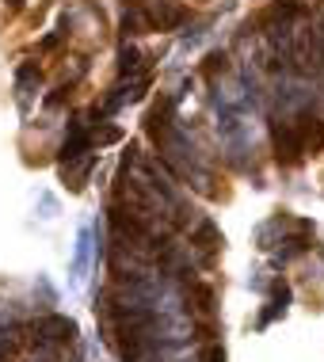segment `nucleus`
Here are the masks:
<instances>
[{"instance_id": "obj_1", "label": "nucleus", "mask_w": 324, "mask_h": 362, "mask_svg": "<svg viewBox=\"0 0 324 362\" xmlns=\"http://www.w3.org/2000/svg\"><path fill=\"white\" fill-rule=\"evenodd\" d=\"M31 332H35L38 347H65V344L76 339V325L69 317H62V313H46V317H38L31 325Z\"/></svg>"}, {"instance_id": "obj_2", "label": "nucleus", "mask_w": 324, "mask_h": 362, "mask_svg": "<svg viewBox=\"0 0 324 362\" xmlns=\"http://www.w3.org/2000/svg\"><path fill=\"white\" fill-rule=\"evenodd\" d=\"M88 156H92V134H88L84 119H73L62 145V168H73L76 160H88Z\"/></svg>"}, {"instance_id": "obj_3", "label": "nucleus", "mask_w": 324, "mask_h": 362, "mask_svg": "<svg viewBox=\"0 0 324 362\" xmlns=\"http://www.w3.org/2000/svg\"><path fill=\"white\" fill-rule=\"evenodd\" d=\"M221 244H225V237H221V229H218V225H214L210 218H202L199 225H195V233H191V248H199L206 263H210V259L221 252Z\"/></svg>"}, {"instance_id": "obj_4", "label": "nucleus", "mask_w": 324, "mask_h": 362, "mask_svg": "<svg viewBox=\"0 0 324 362\" xmlns=\"http://www.w3.org/2000/svg\"><path fill=\"white\" fill-rule=\"evenodd\" d=\"M92 244H96V229H84L76 233V248H73V282H81L84 279V271H88V259H92Z\"/></svg>"}, {"instance_id": "obj_5", "label": "nucleus", "mask_w": 324, "mask_h": 362, "mask_svg": "<svg viewBox=\"0 0 324 362\" xmlns=\"http://www.w3.org/2000/svg\"><path fill=\"white\" fill-rule=\"evenodd\" d=\"M38 81H42V73H38L35 62H23L16 73V92H19V103H27L31 95L38 92Z\"/></svg>"}, {"instance_id": "obj_6", "label": "nucleus", "mask_w": 324, "mask_h": 362, "mask_svg": "<svg viewBox=\"0 0 324 362\" xmlns=\"http://www.w3.org/2000/svg\"><path fill=\"white\" fill-rule=\"evenodd\" d=\"M287 305H290V286H274V293H271V305L263 309V317L256 320V328H267L271 320H279L282 313H287Z\"/></svg>"}, {"instance_id": "obj_7", "label": "nucleus", "mask_w": 324, "mask_h": 362, "mask_svg": "<svg viewBox=\"0 0 324 362\" xmlns=\"http://www.w3.org/2000/svg\"><path fill=\"white\" fill-rule=\"evenodd\" d=\"M141 31H153L149 16H145V8H130V12L122 16V35L130 38V35H141Z\"/></svg>"}, {"instance_id": "obj_8", "label": "nucleus", "mask_w": 324, "mask_h": 362, "mask_svg": "<svg viewBox=\"0 0 324 362\" xmlns=\"http://www.w3.org/2000/svg\"><path fill=\"white\" fill-rule=\"evenodd\" d=\"M119 73L122 76H137V73H141V50H137V46L126 42L119 50Z\"/></svg>"}, {"instance_id": "obj_9", "label": "nucleus", "mask_w": 324, "mask_h": 362, "mask_svg": "<svg viewBox=\"0 0 324 362\" xmlns=\"http://www.w3.org/2000/svg\"><path fill=\"white\" fill-rule=\"evenodd\" d=\"M16 347H19L16 325H0V362H12L16 358Z\"/></svg>"}, {"instance_id": "obj_10", "label": "nucleus", "mask_w": 324, "mask_h": 362, "mask_svg": "<svg viewBox=\"0 0 324 362\" xmlns=\"http://www.w3.org/2000/svg\"><path fill=\"white\" fill-rule=\"evenodd\" d=\"M199 362H225V347H221V344H210V347L202 351Z\"/></svg>"}, {"instance_id": "obj_11", "label": "nucleus", "mask_w": 324, "mask_h": 362, "mask_svg": "<svg viewBox=\"0 0 324 362\" xmlns=\"http://www.w3.org/2000/svg\"><path fill=\"white\" fill-rule=\"evenodd\" d=\"M65 35H69V31H54V35H46V38H42V42H38V50H54V46H57V42H62V38H65Z\"/></svg>"}, {"instance_id": "obj_12", "label": "nucleus", "mask_w": 324, "mask_h": 362, "mask_svg": "<svg viewBox=\"0 0 324 362\" xmlns=\"http://www.w3.org/2000/svg\"><path fill=\"white\" fill-rule=\"evenodd\" d=\"M8 4H12V8H16V12H19V8H23V4H27V0H8Z\"/></svg>"}]
</instances>
